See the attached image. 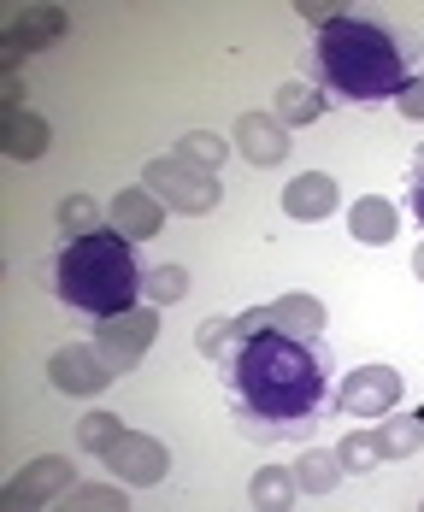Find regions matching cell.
I'll return each instance as SVG.
<instances>
[{
  "label": "cell",
  "mask_w": 424,
  "mask_h": 512,
  "mask_svg": "<svg viewBox=\"0 0 424 512\" xmlns=\"http://www.w3.org/2000/svg\"><path fill=\"white\" fill-rule=\"evenodd\" d=\"M148 189L165 195L177 212H212L218 206V183H212L207 171H183L177 159H154L148 165Z\"/></svg>",
  "instance_id": "cell-6"
},
{
  "label": "cell",
  "mask_w": 424,
  "mask_h": 512,
  "mask_svg": "<svg viewBox=\"0 0 424 512\" xmlns=\"http://www.w3.org/2000/svg\"><path fill=\"white\" fill-rule=\"evenodd\" d=\"M377 465V436H348L342 442V471H371Z\"/></svg>",
  "instance_id": "cell-27"
},
{
  "label": "cell",
  "mask_w": 424,
  "mask_h": 512,
  "mask_svg": "<svg viewBox=\"0 0 424 512\" xmlns=\"http://www.w3.org/2000/svg\"><path fill=\"white\" fill-rule=\"evenodd\" d=\"M106 218H112V230L124 242H148V236H159V224H165V206L154 201V189H124L118 201L106 206Z\"/></svg>",
  "instance_id": "cell-9"
},
{
  "label": "cell",
  "mask_w": 424,
  "mask_h": 512,
  "mask_svg": "<svg viewBox=\"0 0 424 512\" xmlns=\"http://www.w3.org/2000/svg\"><path fill=\"white\" fill-rule=\"evenodd\" d=\"M65 501H71V507H124V495H112L101 483H95V489H77V495H65Z\"/></svg>",
  "instance_id": "cell-28"
},
{
  "label": "cell",
  "mask_w": 424,
  "mask_h": 512,
  "mask_svg": "<svg viewBox=\"0 0 424 512\" xmlns=\"http://www.w3.org/2000/svg\"><path fill=\"white\" fill-rule=\"evenodd\" d=\"M0 148H6L12 159L48 154V118H36V112H12V118H6V136H0Z\"/></svg>",
  "instance_id": "cell-14"
},
{
  "label": "cell",
  "mask_w": 424,
  "mask_h": 512,
  "mask_svg": "<svg viewBox=\"0 0 424 512\" xmlns=\"http://www.w3.org/2000/svg\"><path fill=\"white\" fill-rule=\"evenodd\" d=\"M118 436H124V430H118V418H112V412H89V418L77 424V442H83V448H101V454L118 442Z\"/></svg>",
  "instance_id": "cell-24"
},
{
  "label": "cell",
  "mask_w": 424,
  "mask_h": 512,
  "mask_svg": "<svg viewBox=\"0 0 424 512\" xmlns=\"http://www.w3.org/2000/svg\"><path fill=\"white\" fill-rule=\"evenodd\" d=\"M183 295H189V271H183V265H154V271H142V301L165 307V301H183Z\"/></svg>",
  "instance_id": "cell-19"
},
{
  "label": "cell",
  "mask_w": 424,
  "mask_h": 512,
  "mask_svg": "<svg viewBox=\"0 0 424 512\" xmlns=\"http://www.w3.org/2000/svg\"><path fill=\"white\" fill-rule=\"evenodd\" d=\"M395 224H401V218H395V206L377 201V195H366V201L354 206V236H360V242H389V236H395Z\"/></svg>",
  "instance_id": "cell-18"
},
{
  "label": "cell",
  "mask_w": 424,
  "mask_h": 512,
  "mask_svg": "<svg viewBox=\"0 0 424 512\" xmlns=\"http://www.w3.org/2000/svg\"><path fill=\"white\" fill-rule=\"evenodd\" d=\"M277 118L283 124H318L324 118V95H318L313 83H283L277 89Z\"/></svg>",
  "instance_id": "cell-16"
},
{
  "label": "cell",
  "mask_w": 424,
  "mask_h": 512,
  "mask_svg": "<svg viewBox=\"0 0 424 512\" xmlns=\"http://www.w3.org/2000/svg\"><path fill=\"white\" fill-rule=\"evenodd\" d=\"M59 30H65V12H59V6H48V12H24V30H18L12 48H24V42H53Z\"/></svg>",
  "instance_id": "cell-23"
},
{
  "label": "cell",
  "mask_w": 424,
  "mask_h": 512,
  "mask_svg": "<svg viewBox=\"0 0 424 512\" xmlns=\"http://www.w3.org/2000/svg\"><path fill=\"white\" fill-rule=\"evenodd\" d=\"M236 148L248 165H283L289 159V136H283V118H265V112H242L236 118Z\"/></svg>",
  "instance_id": "cell-8"
},
{
  "label": "cell",
  "mask_w": 424,
  "mask_h": 512,
  "mask_svg": "<svg viewBox=\"0 0 424 512\" xmlns=\"http://www.w3.org/2000/svg\"><path fill=\"white\" fill-rule=\"evenodd\" d=\"M413 271H419V277H424V242H419V254H413Z\"/></svg>",
  "instance_id": "cell-30"
},
{
  "label": "cell",
  "mask_w": 424,
  "mask_h": 512,
  "mask_svg": "<svg viewBox=\"0 0 424 512\" xmlns=\"http://www.w3.org/2000/svg\"><path fill=\"white\" fill-rule=\"evenodd\" d=\"M401 195H407V212L419 218V230H424V148L413 154V165H407V177H401Z\"/></svg>",
  "instance_id": "cell-26"
},
{
  "label": "cell",
  "mask_w": 424,
  "mask_h": 512,
  "mask_svg": "<svg viewBox=\"0 0 424 512\" xmlns=\"http://www.w3.org/2000/svg\"><path fill=\"white\" fill-rule=\"evenodd\" d=\"M236 330H242V336H254V330H283V336L318 342V330H324V312H318L313 295H283V301H271V307L242 312V318H236Z\"/></svg>",
  "instance_id": "cell-5"
},
{
  "label": "cell",
  "mask_w": 424,
  "mask_h": 512,
  "mask_svg": "<svg viewBox=\"0 0 424 512\" xmlns=\"http://www.w3.org/2000/svg\"><path fill=\"white\" fill-rule=\"evenodd\" d=\"M71 483V465L65 460H36L12 489H6V507H24V501H42V489H65Z\"/></svg>",
  "instance_id": "cell-13"
},
{
  "label": "cell",
  "mask_w": 424,
  "mask_h": 512,
  "mask_svg": "<svg viewBox=\"0 0 424 512\" xmlns=\"http://www.w3.org/2000/svg\"><path fill=\"white\" fill-rule=\"evenodd\" d=\"M106 460L118 465L130 483H159V477H165V448H159L154 436H130V430H124V436L106 448Z\"/></svg>",
  "instance_id": "cell-10"
},
{
  "label": "cell",
  "mask_w": 424,
  "mask_h": 512,
  "mask_svg": "<svg viewBox=\"0 0 424 512\" xmlns=\"http://www.w3.org/2000/svg\"><path fill=\"white\" fill-rule=\"evenodd\" d=\"M336 471H342V460H330V454H318V448H313L301 465H295V477H301V489H307V495H330Z\"/></svg>",
  "instance_id": "cell-22"
},
{
  "label": "cell",
  "mask_w": 424,
  "mask_h": 512,
  "mask_svg": "<svg viewBox=\"0 0 424 512\" xmlns=\"http://www.w3.org/2000/svg\"><path fill=\"white\" fill-rule=\"evenodd\" d=\"M59 224H65V236L77 242V236H95V230H101L106 212H101L95 201H89V195H71V201L59 206Z\"/></svg>",
  "instance_id": "cell-20"
},
{
  "label": "cell",
  "mask_w": 424,
  "mask_h": 512,
  "mask_svg": "<svg viewBox=\"0 0 424 512\" xmlns=\"http://www.w3.org/2000/svg\"><path fill=\"white\" fill-rule=\"evenodd\" d=\"M218 389L236 430L265 448H301L313 442L324 412H336V389L318 342L283 336V330H254L218 359Z\"/></svg>",
  "instance_id": "cell-1"
},
{
  "label": "cell",
  "mask_w": 424,
  "mask_h": 512,
  "mask_svg": "<svg viewBox=\"0 0 424 512\" xmlns=\"http://www.w3.org/2000/svg\"><path fill=\"white\" fill-rule=\"evenodd\" d=\"M301 83H313L324 106H383L401 101L413 83V36L389 18L342 12L318 24L313 42L301 48Z\"/></svg>",
  "instance_id": "cell-2"
},
{
  "label": "cell",
  "mask_w": 424,
  "mask_h": 512,
  "mask_svg": "<svg viewBox=\"0 0 424 512\" xmlns=\"http://www.w3.org/2000/svg\"><path fill=\"white\" fill-rule=\"evenodd\" d=\"M395 401H401V371H389V365H360V371L336 389V407L366 412V418L389 412Z\"/></svg>",
  "instance_id": "cell-7"
},
{
  "label": "cell",
  "mask_w": 424,
  "mask_h": 512,
  "mask_svg": "<svg viewBox=\"0 0 424 512\" xmlns=\"http://www.w3.org/2000/svg\"><path fill=\"white\" fill-rule=\"evenodd\" d=\"M295 489H301V477H295V471H277V465L254 471V483H248L254 507H289V501H295Z\"/></svg>",
  "instance_id": "cell-17"
},
{
  "label": "cell",
  "mask_w": 424,
  "mask_h": 512,
  "mask_svg": "<svg viewBox=\"0 0 424 512\" xmlns=\"http://www.w3.org/2000/svg\"><path fill=\"white\" fill-rule=\"evenodd\" d=\"M53 295L59 307H71L77 318H118V312L136 307L142 295V265L130 254V242L118 230H95V236H77L65 242L48 265Z\"/></svg>",
  "instance_id": "cell-3"
},
{
  "label": "cell",
  "mask_w": 424,
  "mask_h": 512,
  "mask_svg": "<svg viewBox=\"0 0 424 512\" xmlns=\"http://www.w3.org/2000/svg\"><path fill=\"white\" fill-rule=\"evenodd\" d=\"M419 448H424V412H407V418H395V424L377 430V454L383 460H407Z\"/></svg>",
  "instance_id": "cell-15"
},
{
  "label": "cell",
  "mask_w": 424,
  "mask_h": 512,
  "mask_svg": "<svg viewBox=\"0 0 424 512\" xmlns=\"http://www.w3.org/2000/svg\"><path fill=\"white\" fill-rule=\"evenodd\" d=\"M48 377L71 395H95L112 371H106V359H95V348H65V354L48 359Z\"/></svg>",
  "instance_id": "cell-11"
},
{
  "label": "cell",
  "mask_w": 424,
  "mask_h": 512,
  "mask_svg": "<svg viewBox=\"0 0 424 512\" xmlns=\"http://www.w3.org/2000/svg\"><path fill=\"white\" fill-rule=\"evenodd\" d=\"M224 136H207V130H195V136H183L177 142V159H195V171H212V165H224Z\"/></svg>",
  "instance_id": "cell-21"
},
{
  "label": "cell",
  "mask_w": 424,
  "mask_h": 512,
  "mask_svg": "<svg viewBox=\"0 0 424 512\" xmlns=\"http://www.w3.org/2000/svg\"><path fill=\"white\" fill-rule=\"evenodd\" d=\"M283 212H289V218H301V224H318V218H330V212H336V183H330L324 171H307V177H295V183L283 189Z\"/></svg>",
  "instance_id": "cell-12"
},
{
  "label": "cell",
  "mask_w": 424,
  "mask_h": 512,
  "mask_svg": "<svg viewBox=\"0 0 424 512\" xmlns=\"http://www.w3.org/2000/svg\"><path fill=\"white\" fill-rule=\"evenodd\" d=\"M395 106H401L407 118H419V124H424V83H407V95H401Z\"/></svg>",
  "instance_id": "cell-29"
},
{
  "label": "cell",
  "mask_w": 424,
  "mask_h": 512,
  "mask_svg": "<svg viewBox=\"0 0 424 512\" xmlns=\"http://www.w3.org/2000/svg\"><path fill=\"white\" fill-rule=\"evenodd\" d=\"M242 342V330H236V318H212V324H201V354L224 359L230 348Z\"/></svg>",
  "instance_id": "cell-25"
},
{
  "label": "cell",
  "mask_w": 424,
  "mask_h": 512,
  "mask_svg": "<svg viewBox=\"0 0 424 512\" xmlns=\"http://www.w3.org/2000/svg\"><path fill=\"white\" fill-rule=\"evenodd\" d=\"M154 330H159L154 307H130V312H118V318H101V330H95V354L106 359V371H130V365L142 359V348L154 342Z\"/></svg>",
  "instance_id": "cell-4"
}]
</instances>
